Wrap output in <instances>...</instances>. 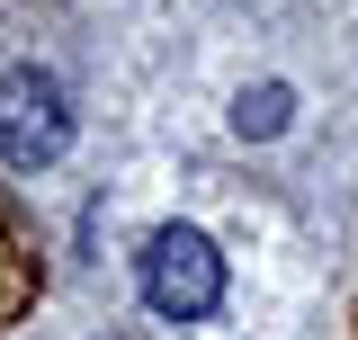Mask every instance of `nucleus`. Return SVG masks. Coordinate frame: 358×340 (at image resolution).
<instances>
[{"label":"nucleus","mask_w":358,"mask_h":340,"mask_svg":"<svg viewBox=\"0 0 358 340\" xmlns=\"http://www.w3.org/2000/svg\"><path fill=\"white\" fill-rule=\"evenodd\" d=\"M143 304L162 323H206L224 304V251L197 233V224H162L143 242Z\"/></svg>","instance_id":"obj_1"},{"label":"nucleus","mask_w":358,"mask_h":340,"mask_svg":"<svg viewBox=\"0 0 358 340\" xmlns=\"http://www.w3.org/2000/svg\"><path fill=\"white\" fill-rule=\"evenodd\" d=\"M287 117H296V90H287V81H260V90H242V108H233V126H242V134H278Z\"/></svg>","instance_id":"obj_3"},{"label":"nucleus","mask_w":358,"mask_h":340,"mask_svg":"<svg viewBox=\"0 0 358 340\" xmlns=\"http://www.w3.org/2000/svg\"><path fill=\"white\" fill-rule=\"evenodd\" d=\"M63 143H72V99H63V81L36 72V63L0 72V162L9 170H45V162H63Z\"/></svg>","instance_id":"obj_2"}]
</instances>
